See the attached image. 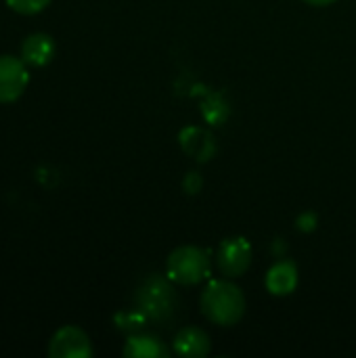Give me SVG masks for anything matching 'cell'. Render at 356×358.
<instances>
[{
    "label": "cell",
    "instance_id": "1",
    "mask_svg": "<svg viewBox=\"0 0 356 358\" xmlns=\"http://www.w3.org/2000/svg\"><path fill=\"white\" fill-rule=\"evenodd\" d=\"M170 277L149 275L141 281L134 294V310H138L149 323L166 327L176 321L180 313V298Z\"/></svg>",
    "mask_w": 356,
    "mask_h": 358
},
{
    "label": "cell",
    "instance_id": "2",
    "mask_svg": "<svg viewBox=\"0 0 356 358\" xmlns=\"http://www.w3.org/2000/svg\"><path fill=\"white\" fill-rule=\"evenodd\" d=\"M201 313L214 325H237L245 315L243 292L231 281H210L201 294Z\"/></svg>",
    "mask_w": 356,
    "mask_h": 358
},
{
    "label": "cell",
    "instance_id": "3",
    "mask_svg": "<svg viewBox=\"0 0 356 358\" xmlns=\"http://www.w3.org/2000/svg\"><path fill=\"white\" fill-rule=\"evenodd\" d=\"M210 254L197 245L176 248L168 258V277L178 285H197L210 277Z\"/></svg>",
    "mask_w": 356,
    "mask_h": 358
},
{
    "label": "cell",
    "instance_id": "4",
    "mask_svg": "<svg viewBox=\"0 0 356 358\" xmlns=\"http://www.w3.org/2000/svg\"><path fill=\"white\" fill-rule=\"evenodd\" d=\"M216 266L227 279L243 277L252 266V245L245 237H227L216 252Z\"/></svg>",
    "mask_w": 356,
    "mask_h": 358
},
{
    "label": "cell",
    "instance_id": "5",
    "mask_svg": "<svg viewBox=\"0 0 356 358\" xmlns=\"http://www.w3.org/2000/svg\"><path fill=\"white\" fill-rule=\"evenodd\" d=\"M29 84L27 63L21 57L0 55V103L17 101Z\"/></svg>",
    "mask_w": 356,
    "mask_h": 358
},
{
    "label": "cell",
    "instance_id": "6",
    "mask_svg": "<svg viewBox=\"0 0 356 358\" xmlns=\"http://www.w3.org/2000/svg\"><path fill=\"white\" fill-rule=\"evenodd\" d=\"M94 355L88 336L73 325L61 327L48 342L50 358H90Z\"/></svg>",
    "mask_w": 356,
    "mask_h": 358
},
{
    "label": "cell",
    "instance_id": "7",
    "mask_svg": "<svg viewBox=\"0 0 356 358\" xmlns=\"http://www.w3.org/2000/svg\"><path fill=\"white\" fill-rule=\"evenodd\" d=\"M122 355L126 358H166L170 357V348L162 342V338L141 329L128 336Z\"/></svg>",
    "mask_w": 356,
    "mask_h": 358
},
{
    "label": "cell",
    "instance_id": "8",
    "mask_svg": "<svg viewBox=\"0 0 356 358\" xmlns=\"http://www.w3.org/2000/svg\"><path fill=\"white\" fill-rule=\"evenodd\" d=\"M210 348H212L210 338L199 327H183L172 340V350L178 357L204 358L210 355Z\"/></svg>",
    "mask_w": 356,
    "mask_h": 358
},
{
    "label": "cell",
    "instance_id": "9",
    "mask_svg": "<svg viewBox=\"0 0 356 358\" xmlns=\"http://www.w3.org/2000/svg\"><path fill=\"white\" fill-rule=\"evenodd\" d=\"M57 52V44L48 34H31L21 42V59L29 67H44L52 61Z\"/></svg>",
    "mask_w": 356,
    "mask_h": 358
},
{
    "label": "cell",
    "instance_id": "10",
    "mask_svg": "<svg viewBox=\"0 0 356 358\" xmlns=\"http://www.w3.org/2000/svg\"><path fill=\"white\" fill-rule=\"evenodd\" d=\"M264 285L273 296H290L298 287V266L292 260H281L273 264L266 273Z\"/></svg>",
    "mask_w": 356,
    "mask_h": 358
},
{
    "label": "cell",
    "instance_id": "11",
    "mask_svg": "<svg viewBox=\"0 0 356 358\" xmlns=\"http://www.w3.org/2000/svg\"><path fill=\"white\" fill-rule=\"evenodd\" d=\"M180 138H183V141H180V143H183V149H185L187 153H191L197 162H208V159L214 155V151H216L214 138H212L208 132L199 130V128H189V130H185Z\"/></svg>",
    "mask_w": 356,
    "mask_h": 358
},
{
    "label": "cell",
    "instance_id": "12",
    "mask_svg": "<svg viewBox=\"0 0 356 358\" xmlns=\"http://www.w3.org/2000/svg\"><path fill=\"white\" fill-rule=\"evenodd\" d=\"M50 4V0H6V6L19 15H36L44 10Z\"/></svg>",
    "mask_w": 356,
    "mask_h": 358
},
{
    "label": "cell",
    "instance_id": "13",
    "mask_svg": "<svg viewBox=\"0 0 356 358\" xmlns=\"http://www.w3.org/2000/svg\"><path fill=\"white\" fill-rule=\"evenodd\" d=\"M304 2L311 4V6H327V4H332L336 0H304Z\"/></svg>",
    "mask_w": 356,
    "mask_h": 358
}]
</instances>
